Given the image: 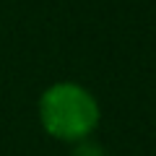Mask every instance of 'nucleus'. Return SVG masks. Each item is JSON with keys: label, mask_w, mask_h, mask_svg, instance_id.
<instances>
[{"label": "nucleus", "mask_w": 156, "mask_h": 156, "mask_svg": "<svg viewBox=\"0 0 156 156\" xmlns=\"http://www.w3.org/2000/svg\"><path fill=\"white\" fill-rule=\"evenodd\" d=\"M99 101L86 86L60 81L52 83L39 99V120L42 128L57 140L76 143L89 138L99 125Z\"/></svg>", "instance_id": "nucleus-1"}, {"label": "nucleus", "mask_w": 156, "mask_h": 156, "mask_svg": "<svg viewBox=\"0 0 156 156\" xmlns=\"http://www.w3.org/2000/svg\"><path fill=\"white\" fill-rule=\"evenodd\" d=\"M70 156H107V151H104L101 143L91 140V135H89V138H83V140H76Z\"/></svg>", "instance_id": "nucleus-2"}]
</instances>
